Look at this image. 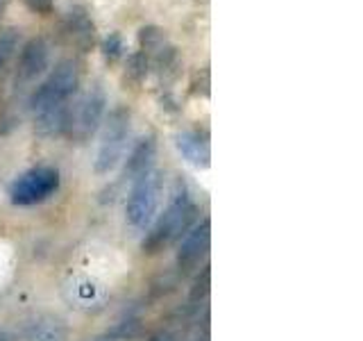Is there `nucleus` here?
I'll list each match as a JSON object with an SVG mask.
<instances>
[{"label": "nucleus", "mask_w": 363, "mask_h": 341, "mask_svg": "<svg viewBox=\"0 0 363 341\" xmlns=\"http://www.w3.org/2000/svg\"><path fill=\"white\" fill-rule=\"evenodd\" d=\"M209 289H211V269L202 266V271L196 276V280H193V287H191V293H189V303L191 305L202 303L209 296Z\"/></svg>", "instance_id": "obj_16"}, {"label": "nucleus", "mask_w": 363, "mask_h": 341, "mask_svg": "<svg viewBox=\"0 0 363 341\" xmlns=\"http://www.w3.org/2000/svg\"><path fill=\"white\" fill-rule=\"evenodd\" d=\"M155 157H157V141L152 134H147L143 139L136 141V146L132 148L128 164H125V178L136 180L139 175L147 173V170H152Z\"/></svg>", "instance_id": "obj_11"}, {"label": "nucleus", "mask_w": 363, "mask_h": 341, "mask_svg": "<svg viewBox=\"0 0 363 341\" xmlns=\"http://www.w3.org/2000/svg\"><path fill=\"white\" fill-rule=\"evenodd\" d=\"M159 196H162V173L159 170H147V173L132 180V189L125 205V219L132 227H145L155 219L159 207Z\"/></svg>", "instance_id": "obj_4"}, {"label": "nucleus", "mask_w": 363, "mask_h": 341, "mask_svg": "<svg viewBox=\"0 0 363 341\" xmlns=\"http://www.w3.org/2000/svg\"><path fill=\"white\" fill-rule=\"evenodd\" d=\"M79 80L82 77H79L77 64L73 60H62L50 71V75L34 89V94L30 96V109L39 114L60 105H68V100L77 94Z\"/></svg>", "instance_id": "obj_2"}, {"label": "nucleus", "mask_w": 363, "mask_h": 341, "mask_svg": "<svg viewBox=\"0 0 363 341\" xmlns=\"http://www.w3.org/2000/svg\"><path fill=\"white\" fill-rule=\"evenodd\" d=\"M196 341H209V337H207V335H204V337H200V339H196Z\"/></svg>", "instance_id": "obj_23"}, {"label": "nucleus", "mask_w": 363, "mask_h": 341, "mask_svg": "<svg viewBox=\"0 0 363 341\" xmlns=\"http://www.w3.org/2000/svg\"><path fill=\"white\" fill-rule=\"evenodd\" d=\"M62 34L77 50H91L96 45L98 30L91 11L82 3H68L62 11Z\"/></svg>", "instance_id": "obj_7"}, {"label": "nucleus", "mask_w": 363, "mask_h": 341, "mask_svg": "<svg viewBox=\"0 0 363 341\" xmlns=\"http://www.w3.org/2000/svg\"><path fill=\"white\" fill-rule=\"evenodd\" d=\"M150 341H179V337L173 332V330H159L157 335L150 337Z\"/></svg>", "instance_id": "obj_20"}, {"label": "nucleus", "mask_w": 363, "mask_h": 341, "mask_svg": "<svg viewBox=\"0 0 363 341\" xmlns=\"http://www.w3.org/2000/svg\"><path fill=\"white\" fill-rule=\"evenodd\" d=\"M130 123H132V114L123 105L113 107L107 114L105 128H102V134H100L96 162H94V168L98 175H107L118 166V162L123 159V153H125V146H128Z\"/></svg>", "instance_id": "obj_3"}, {"label": "nucleus", "mask_w": 363, "mask_h": 341, "mask_svg": "<svg viewBox=\"0 0 363 341\" xmlns=\"http://www.w3.org/2000/svg\"><path fill=\"white\" fill-rule=\"evenodd\" d=\"M57 189H60V170L52 166H37L11 182L9 200L18 207H30L48 200Z\"/></svg>", "instance_id": "obj_5"}, {"label": "nucleus", "mask_w": 363, "mask_h": 341, "mask_svg": "<svg viewBox=\"0 0 363 341\" xmlns=\"http://www.w3.org/2000/svg\"><path fill=\"white\" fill-rule=\"evenodd\" d=\"M175 146H177L179 155L184 157L191 166L209 168V164H211V144H209V134L204 130H200V128L182 130L175 136Z\"/></svg>", "instance_id": "obj_10"}, {"label": "nucleus", "mask_w": 363, "mask_h": 341, "mask_svg": "<svg viewBox=\"0 0 363 341\" xmlns=\"http://www.w3.org/2000/svg\"><path fill=\"white\" fill-rule=\"evenodd\" d=\"M147 75H150V60L145 57V53L134 50L128 57V68H125V77H128L130 82H134V85H141V82H145Z\"/></svg>", "instance_id": "obj_14"}, {"label": "nucleus", "mask_w": 363, "mask_h": 341, "mask_svg": "<svg viewBox=\"0 0 363 341\" xmlns=\"http://www.w3.org/2000/svg\"><path fill=\"white\" fill-rule=\"evenodd\" d=\"M23 3L28 5L32 14H39V16H48L55 9V0H23Z\"/></svg>", "instance_id": "obj_19"}, {"label": "nucleus", "mask_w": 363, "mask_h": 341, "mask_svg": "<svg viewBox=\"0 0 363 341\" xmlns=\"http://www.w3.org/2000/svg\"><path fill=\"white\" fill-rule=\"evenodd\" d=\"M139 330H141V323L136 321V318H128V321H121L116 323V328L111 330L109 337L111 339H134L136 335H139Z\"/></svg>", "instance_id": "obj_18"}, {"label": "nucleus", "mask_w": 363, "mask_h": 341, "mask_svg": "<svg viewBox=\"0 0 363 341\" xmlns=\"http://www.w3.org/2000/svg\"><path fill=\"white\" fill-rule=\"evenodd\" d=\"M18 45H21V30L7 28L0 32V71L11 62V57L16 55Z\"/></svg>", "instance_id": "obj_15"}, {"label": "nucleus", "mask_w": 363, "mask_h": 341, "mask_svg": "<svg viewBox=\"0 0 363 341\" xmlns=\"http://www.w3.org/2000/svg\"><path fill=\"white\" fill-rule=\"evenodd\" d=\"M196 212L198 207H196V202L191 200L186 185L184 182H177L173 193H170V200L166 205L164 214L159 216L157 223L152 225V230L143 239V244H141L143 253L157 255L173 242H177L182 232H186L191 223L196 221Z\"/></svg>", "instance_id": "obj_1"}, {"label": "nucleus", "mask_w": 363, "mask_h": 341, "mask_svg": "<svg viewBox=\"0 0 363 341\" xmlns=\"http://www.w3.org/2000/svg\"><path fill=\"white\" fill-rule=\"evenodd\" d=\"M209 244H211V221L204 219L202 223L193 225L186 232V237L182 239L177 250V271L189 273L193 269H198L204 255L209 253Z\"/></svg>", "instance_id": "obj_8"}, {"label": "nucleus", "mask_w": 363, "mask_h": 341, "mask_svg": "<svg viewBox=\"0 0 363 341\" xmlns=\"http://www.w3.org/2000/svg\"><path fill=\"white\" fill-rule=\"evenodd\" d=\"M5 7H7V0H0V18L5 14Z\"/></svg>", "instance_id": "obj_21"}, {"label": "nucleus", "mask_w": 363, "mask_h": 341, "mask_svg": "<svg viewBox=\"0 0 363 341\" xmlns=\"http://www.w3.org/2000/svg\"><path fill=\"white\" fill-rule=\"evenodd\" d=\"M68 123H71V107L68 105H60V107L34 114V130H37L41 136L66 134Z\"/></svg>", "instance_id": "obj_12"}, {"label": "nucleus", "mask_w": 363, "mask_h": 341, "mask_svg": "<svg viewBox=\"0 0 363 341\" xmlns=\"http://www.w3.org/2000/svg\"><path fill=\"white\" fill-rule=\"evenodd\" d=\"M91 341H116V339H111L109 335H105V337H96V339H91Z\"/></svg>", "instance_id": "obj_22"}, {"label": "nucleus", "mask_w": 363, "mask_h": 341, "mask_svg": "<svg viewBox=\"0 0 363 341\" xmlns=\"http://www.w3.org/2000/svg\"><path fill=\"white\" fill-rule=\"evenodd\" d=\"M102 55H105L107 62H116L125 55V39L121 32H109L102 39Z\"/></svg>", "instance_id": "obj_17"}, {"label": "nucleus", "mask_w": 363, "mask_h": 341, "mask_svg": "<svg viewBox=\"0 0 363 341\" xmlns=\"http://www.w3.org/2000/svg\"><path fill=\"white\" fill-rule=\"evenodd\" d=\"M105 112H107V94L100 85H94L84 94V98L79 100V105L71 109V123H68L66 134H71V139L79 144L86 141L98 130L100 121L105 119Z\"/></svg>", "instance_id": "obj_6"}, {"label": "nucleus", "mask_w": 363, "mask_h": 341, "mask_svg": "<svg viewBox=\"0 0 363 341\" xmlns=\"http://www.w3.org/2000/svg\"><path fill=\"white\" fill-rule=\"evenodd\" d=\"M50 62V45L43 37H32L21 45L18 64H16V87L34 82Z\"/></svg>", "instance_id": "obj_9"}, {"label": "nucleus", "mask_w": 363, "mask_h": 341, "mask_svg": "<svg viewBox=\"0 0 363 341\" xmlns=\"http://www.w3.org/2000/svg\"><path fill=\"white\" fill-rule=\"evenodd\" d=\"M28 339L30 341H64L66 328L60 321H55V318H48V321H37V323L30 325Z\"/></svg>", "instance_id": "obj_13"}]
</instances>
